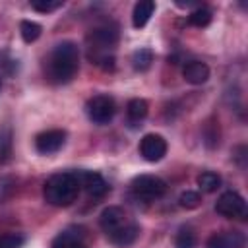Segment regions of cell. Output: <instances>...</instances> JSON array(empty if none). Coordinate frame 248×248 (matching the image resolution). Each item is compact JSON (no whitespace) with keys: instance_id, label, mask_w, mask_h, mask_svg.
<instances>
[{"instance_id":"obj_1","label":"cell","mask_w":248,"mask_h":248,"mask_svg":"<svg viewBox=\"0 0 248 248\" xmlns=\"http://www.w3.org/2000/svg\"><path fill=\"white\" fill-rule=\"evenodd\" d=\"M78 66H79L78 45L72 41H62L50 50V54L45 62V74H46L48 81L60 85V83H68L74 79Z\"/></svg>"},{"instance_id":"obj_2","label":"cell","mask_w":248,"mask_h":248,"mask_svg":"<svg viewBox=\"0 0 248 248\" xmlns=\"http://www.w3.org/2000/svg\"><path fill=\"white\" fill-rule=\"evenodd\" d=\"M118 43V25L116 23H103L91 29L87 35V58L91 64L101 66L103 70L114 68V45Z\"/></svg>"},{"instance_id":"obj_3","label":"cell","mask_w":248,"mask_h":248,"mask_svg":"<svg viewBox=\"0 0 248 248\" xmlns=\"http://www.w3.org/2000/svg\"><path fill=\"white\" fill-rule=\"evenodd\" d=\"M79 194V182L76 172H56L43 186V198L54 207H66L76 202Z\"/></svg>"},{"instance_id":"obj_4","label":"cell","mask_w":248,"mask_h":248,"mask_svg":"<svg viewBox=\"0 0 248 248\" xmlns=\"http://www.w3.org/2000/svg\"><path fill=\"white\" fill-rule=\"evenodd\" d=\"M132 192L138 200L153 202V200H159L165 196L167 182L155 174H140L132 180Z\"/></svg>"},{"instance_id":"obj_5","label":"cell","mask_w":248,"mask_h":248,"mask_svg":"<svg viewBox=\"0 0 248 248\" xmlns=\"http://www.w3.org/2000/svg\"><path fill=\"white\" fill-rule=\"evenodd\" d=\"M85 110H87V116L93 124H108L116 112V105H114V99L110 95H95L87 101L85 105Z\"/></svg>"},{"instance_id":"obj_6","label":"cell","mask_w":248,"mask_h":248,"mask_svg":"<svg viewBox=\"0 0 248 248\" xmlns=\"http://www.w3.org/2000/svg\"><path fill=\"white\" fill-rule=\"evenodd\" d=\"M215 211L229 219H246L248 207H246V200L238 192L231 190L219 196V200L215 202Z\"/></svg>"},{"instance_id":"obj_7","label":"cell","mask_w":248,"mask_h":248,"mask_svg":"<svg viewBox=\"0 0 248 248\" xmlns=\"http://www.w3.org/2000/svg\"><path fill=\"white\" fill-rule=\"evenodd\" d=\"M78 182H79V190H85V194L93 200H99L103 196H107L108 192V182L93 170H78L76 172Z\"/></svg>"},{"instance_id":"obj_8","label":"cell","mask_w":248,"mask_h":248,"mask_svg":"<svg viewBox=\"0 0 248 248\" xmlns=\"http://www.w3.org/2000/svg\"><path fill=\"white\" fill-rule=\"evenodd\" d=\"M140 155L149 161V163H157L167 155V141L163 136L159 134H145L140 140Z\"/></svg>"},{"instance_id":"obj_9","label":"cell","mask_w":248,"mask_h":248,"mask_svg":"<svg viewBox=\"0 0 248 248\" xmlns=\"http://www.w3.org/2000/svg\"><path fill=\"white\" fill-rule=\"evenodd\" d=\"M66 143V132L64 130H46L35 136V149L41 155H52L56 151L62 149V145Z\"/></svg>"},{"instance_id":"obj_10","label":"cell","mask_w":248,"mask_h":248,"mask_svg":"<svg viewBox=\"0 0 248 248\" xmlns=\"http://www.w3.org/2000/svg\"><path fill=\"white\" fill-rule=\"evenodd\" d=\"M128 221H130V219H128V215H126V211H124L122 207H118V205H108V207L103 209V213H101V217H99V227L103 229L105 234H110V232H114L116 229H120L122 225H126Z\"/></svg>"},{"instance_id":"obj_11","label":"cell","mask_w":248,"mask_h":248,"mask_svg":"<svg viewBox=\"0 0 248 248\" xmlns=\"http://www.w3.org/2000/svg\"><path fill=\"white\" fill-rule=\"evenodd\" d=\"M244 234L240 231H221L209 236L207 248H244Z\"/></svg>"},{"instance_id":"obj_12","label":"cell","mask_w":248,"mask_h":248,"mask_svg":"<svg viewBox=\"0 0 248 248\" xmlns=\"http://www.w3.org/2000/svg\"><path fill=\"white\" fill-rule=\"evenodd\" d=\"M138 234H140V227H138V223L128 221L126 225H122V227L116 229L114 232L107 234V238H108L110 244H114V246H118V248H128V246H132V244L136 242Z\"/></svg>"},{"instance_id":"obj_13","label":"cell","mask_w":248,"mask_h":248,"mask_svg":"<svg viewBox=\"0 0 248 248\" xmlns=\"http://www.w3.org/2000/svg\"><path fill=\"white\" fill-rule=\"evenodd\" d=\"M182 76L192 85H202L209 79V66L202 60H190L182 68Z\"/></svg>"},{"instance_id":"obj_14","label":"cell","mask_w":248,"mask_h":248,"mask_svg":"<svg viewBox=\"0 0 248 248\" xmlns=\"http://www.w3.org/2000/svg\"><path fill=\"white\" fill-rule=\"evenodd\" d=\"M52 248H87V244H85V238H83L81 229L70 227V229L62 231V232L54 238Z\"/></svg>"},{"instance_id":"obj_15","label":"cell","mask_w":248,"mask_h":248,"mask_svg":"<svg viewBox=\"0 0 248 248\" xmlns=\"http://www.w3.org/2000/svg\"><path fill=\"white\" fill-rule=\"evenodd\" d=\"M153 10H155V2L153 0H140L136 6H134V12H132V23L136 29H141L149 17L153 16Z\"/></svg>"},{"instance_id":"obj_16","label":"cell","mask_w":248,"mask_h":248,"mask_svg":"<svg viewBox=\"0 0 248 248\" xmlns=\"http://www.w3.org/2000/svg\"><path fill=\"white\" fill-rule=\"evenodd\" d=\"M147 112H149V105H147L145 99H140V97L132 99L128 103V107H126V114H128V120L132 124H140L147 116Z\"/></svg>"},{"instance_id":"obj_17","label":"cell","mask_w":248,"mask_h":248,"mask_svg":"<svg viewBox=\"0 0 248 248\" xmlns=\"http://www.w3.org/2000/svg\"><path fill=\"white\" fill-rule=\"evenodd\" d=\"M196 182H198V188L202 192H205V194H211V192H215V190L221 188V176L217 172H213V170L202 172Z\"/></svg>"},{"instance_id":"obj_18","label":"cell","mask_w":248,"mask_h":248,"mask_svg":"<svg viewBox=\"0 0 248 248\" xmlns=\"http://www.w3.org/2000/svg\"><path fill=\"white\" fill-rule=\"evenodd\" d=\"M211 17H213V12L207 6H198L196 10L190 12L188 23L194 25V27H205V25L211 23Z\"/></svg>"},{"instance_id":"obj_19","label":"cell","mask_w":248,"mask_h":248,"mask_svg":"<svg viewBox=\"0 0 248 248\" xmlns=\"http://www.w3.org/2000/svg\"><path fill=\"white\" fill-rule=\"evenodd\" d=\"M153 62V52L149 48H138L132 54V66L136 72H145Z\"/></svg>"},{"instance_id":"obj_20","label":"cell","mask_w":248,"mask_h":248,"mask_svg":"<svg viewBox=\"0 0 248 248\" xmlns=\"http://www.w3.org/2000/svg\"><path fill=\"white\" fill-rule=\"evenodd\" d=\"M12 157V130L8 126L0 128V165L8 163Z\"/></svg>"},{"instance_id":"obj_21","label":"cell","mask_w":248,"mask_h":248,"mask_svg":"<svg viewBox=\"0 0 248 248\" xmlns=\"http://www.w3.org/2000/svg\"><path fill=\"white\" fill-rule=\"evenodd\" d=\"M19 33H21V39L25 43H33L41 37V25L37 21H31V19H23L19 23Z\"/></svg>"},{"instance_id":"obj_22","label":"cell","mask_w":248,"mask_h":248,"mask_svg":"<svg viewBox=\"0 0 248 248\" xmlns=\"http://www.w3.org/2000/svg\"><path fill=\"white\" fill-rule=\"evenodd\" d=\"M174 246H176V248H196V246H198L196 232H194L190 227H182V229L176 232Z\"/></svg>"},{"instance_id":"obj_23","label":"cell","mask_w":248,"mask_h":248,"mask_svg":"<svg viewBox=\"0 0 248 248\" xmlns=\"http://www.w3.org/2000/svg\"><path fill=\"white\" fill-rule=\"evenodd\" d=\"M203 143L211 149L215 145H219V126L215 122H207L203 126Z\"/></svg>"},{"instance_id":"obj_24","label":"cell","mask_w":248,"mask_h":248,"mask_svg":"<svg viewBox=\"0 0 248 248\" xmlns=\"http://www.w3.org/2000/svg\"><path fill=\"white\" fill-rule=\"evenodd\" d=\"M200 203H202L200 194L198 192H192V190L182 192L180 198H178V205L184 207V209H196V207H200Z\"/></svg>"},{"instance_id":"obj_25","label":"cell","mask_w":248,"mask_h":248,"mask_svg":"<svg viewBox=\"0 0 248 248\" xmlns=\"http://www.w3.org/2000/svg\"><path fill=\"white\" fill-rule=\"evenodd\" d=\"M23 240L25 238L19 232H6L0 234V248H21Z\"/></svg>"},{"instance_id":"obj_26","label":"cell","mask_w":248,"mask_h":248,"mask_svg":"<svg viewBox=\"0 0 248 248\" xmlns=\"http://www.w3.org/2000/svg\"><path fill=\"white\" fill-rule=\"evenodd\" d=\"M62 4L64 2H60V0H33L31 8L41 12V14H48V12H54V10L62 8Z\"/></svg>"},{"instance_id":"obj_27","label":"cell","mask_w":248,"mask_h":248,"mask_svg":"<svg viewBox=\"0 0 248 248\" xmlns=\"http://www.w3.org/2000/svg\"><path fill=\"white\" fill-rule=\"evenodd\" d=\"M14 192H16V180L12 176H2L0 178V202L10 200Z\"/></svg>"},{"instance_id":"obj_28","label":"cell","mask_w":248,"mask_h":248,"mask_svg":"<svg viewBox=\"0 0 248 248\" xmlns=\"http://www.w3.org/2000/svg\"><path fill=\"white\" fill-rule=\"evenodd\" d=\"M0 70L4 74H14L17 70V60L10 58V52L8 50H2L0 52Z\"/></svg>"},{"instance_id":"obj_29","label":"cell","mask_w":248,"mask_h":248,"mask_svg":"<svg viewBox=\"0 0 248 248\" xmlns=\"http://www.w3.org/2000/svg\"><path fill=\"white\" fill-rule=\"evenodd\" d=\"M0 89H2V79H0Z\"/></svg>"}]
</instances>
